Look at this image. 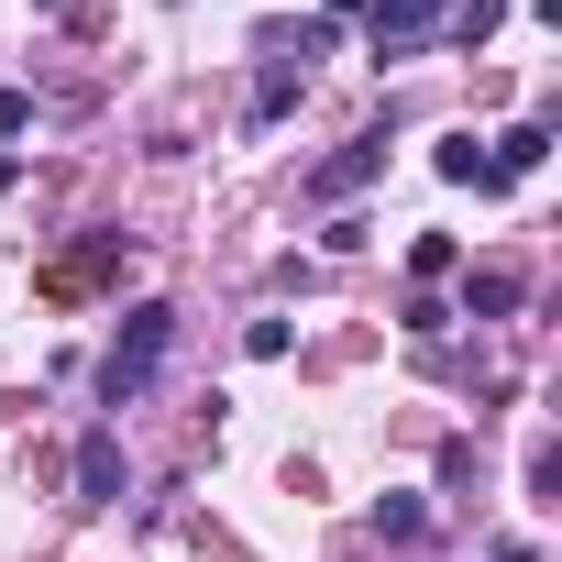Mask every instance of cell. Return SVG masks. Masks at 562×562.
<instances>
[{"instance_id":"4","label":"cell","mask_w":562,"mask_h":562,"mask_svg":"<svg viewBox=\"0 0 562 562\" xmlns=\"http://www.w3.org/2000/svg\"><path fill=\"white\" fill-rule=\"evenodd\" d=\"M375 166H386V133H353V144H342V155H331V166H321L310 188H321V199H353V188H364Z\"/></svg>"},{"instance_id":"6","label":"cell","mask_w":562,"mask_h":562,"mask_svg":"<svg viewBox=\"0 0 562 562\" xmlns=\"http://www.w3.org/2000/svg\"><path fill=\"white\" fill-rule=\"evenodd\" d=\"M288 100H299V56L276 45V56H265V78H254V122H276V111H288Z\"/></svg>"},{"instance_id":"9","label":"cell","mask_w":562,"mask_h":562,"mask_svg":"<svg viewBox=\"0 0 562 562\" xmlns=\"http://www.w3.org/2000/svg\"><path fill=\"white\" fill-rule=\"evenodd\" d=\"M408 276H452V232H419L408 243Z\"/></svg>"},{"instance_id":"12","label":"cell","mask_w":562,"mask_h":562,"mask_svg":"<svg viewBox=\"0 0 562 562\" xmlns=\"http://www.w3.org/2000/svg\"><path fill=\"white\" fill-rule=\"evenodd\" d=\"M496 562H540V551H529V540H507V551H496Z\"/></svg>"},{"instance_id":"10","label":"cell","mask_w":562,"mask_h":562,"mask_svg":"<svg viewBox=\"0 0 562 562\" xmlns=\"http://www.w3.org/2000/svg\"><path fill=\"white\" fill-rule=\"evenodd\" d=\"M419 518H430L419 496H386V507H375V529H386V540H419Z\"/></svg>"},{"instance_id":"3","label":"cell","mask_w":562,"mask_h":562,"mask_svg":"<svg viewBox=\"0 0 562 562\" xmlns=\"http://www.w3.org/2000/svg\"><path fill=\"white\" fill-rule=\"evenodd\" d=\"M122 485H133V474H122V441L89 430V441H78V496H89V507H122Z\"/></svg>"},{"instance_id":"1","label":"cell","mask_w":562,"mask_h":562,"mask_svg":"<svg viewBox=\"0 0 562 562\" xmlns=\"http://www.w3.org/2000/svg\"><path fill=\"white\" fill-rule=\"evenodd\" d=\"M166 353H177V310H166V299H144V310L122 321V342L100 353V408H133V397L155 386V364H166Z\"/></svg>"},{"instance_id":"5","label":"cell","mask_w":562,"mask_h":562,"mask_svg":"<svg viewBox=\"0 0 562 562\" xmlns=\"http://www.w3.org/2000/svg\"><path fill=\"white\" fill-rule=\"evenodd\" d=\"M430 166H441V177H452V188H507V177H496V155H485V144H474V133H452V144H441V155H430Z\"/></svg>"},{"instance_id":"2","label":"cell","mask_w":562,"mask_h":562,"mask_svg":"<svg viewBox=\"0 0 562 562\" xmlns=\"http://www.w3.org/2000/svg\"><path fill=\"white\" fill-rule=\"evenodd\" d=\"M452 12H463V0H375V67H386V56H419Z\"/></svg>"},{"instance_id":"7","label":"cell","mask_w":562,"mask_h":562,"mask_svg":"<svg viewBox=\"0 0 562 562\" xmlns=\"http://www.w3.org/2000/svg\"><path fill=\"white\" fill-rule=\"evenodd\" d=\"M485 155H496V177H529V166L551 155V122H518V133H507V144H485Z\"/></svg>"},{"instance_id":"11","label":"cell","mask_w":562,"mask_h":562,"mask_svg":"<svg viewBox=\"0 0 562 562\" xmlns=\"http://www.w3.org/2000/svg\"><path fill=\"white\" fill-rule=\"evenodd\" d=\"M23 122H34V89H0V144H12Z\"/></svg>"},{"instance_id":"8","label":"cell","mask_w":562,"mask_h":562,"mask_svg":"<svg viewBox=\"0 0 562 562\" xmlns=\"http://www.w3.org/2000/svg\"><path fill=\"white\" fill-rule=\"evenodd\" d=\"M507 310H518V276H496V265H485L474 288H463V321H507Z\"/></svg>"}]
</instances>
